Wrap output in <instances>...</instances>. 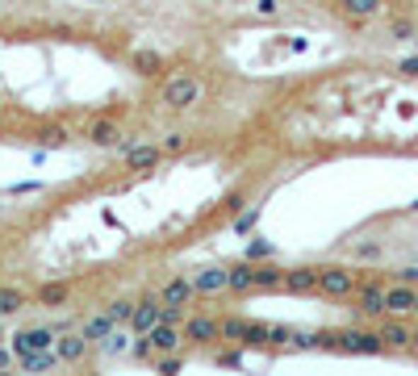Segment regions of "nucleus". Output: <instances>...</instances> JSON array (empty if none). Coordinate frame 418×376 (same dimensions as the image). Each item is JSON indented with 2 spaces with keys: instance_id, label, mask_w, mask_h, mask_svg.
I'll return each mask as SVG.
<instances>
[{
  "instance_id": "f257e3e1",
  "label": "nucleus",
  "mask_w": 418,
  "mask_h": 376,
  "mask_svg": "<svg viewBox=\"0 0 418 376\" xmlns=\"http://www.w3.org/2000/svg\"><path fill=\"white\" fill-rule=\"evenodd\" d=\"M201 80L197 76H168L163 80V88H159V100H163V109H172V113H188V109H197L201 105Z\"/></svg>"
},
{
  "instance_id": "f03ea898",
  "label": "nucleus",
  "mask_w": 418,
  "mask_h": 376,
  "mask_svg": "<svg viewBox=\"0 0 418 376\" xmlns=\"http://www.w3.org/2000/svg\"><path fill=\"white\" fill-rule=\"evenodd\" d=\"M335 351L343 356H385V339L381 330H364V327H347V330H335Z\"/></svg>"
},
{
  "instance_id": "7ed1b4c3",
  "label": "nucleus",
  "mask_w": 418,
  "mask_h": 376,
  "mask_svg": "<svg viewBox=\"0 0 418 376\" xmlns=\"http://www.w3.org/2000/svg\"><path fill=\"white\" fill-rule=\"evenodd\" d=\"M356 284H360V276H356L352 268H343V264H326V268H318V293H323V297L347 301V297L356 293Z\"/></svg>"
},
{
  "instance_id": "20e7f679",
  "label": "nucleus",
  "mask_w": 418,
  "mask_h": 376,
  "mask_svg": "<svg viewBox=\"0 0 418 376\" xmlns=\"http://www.w3.org/2000/svg\"><path fill=\"white\" fill-rule=\"evenodd\" d=\"M151 356H168V351H180L185 347V327H172V322H155V327L142 334Z\"/></svg>"
},
{
  "instance_id": "39448f33",
  "label": "nucleus",
  "mask_w": 418,
  "mask_h": 376,
  "mask_svg": "<svg viewBox=\"0 0 418 376\" xmlns=\"http://www.w3.org/2000/svg\"><path fill=\"white\" fill-rule=\"evenodd\" d=\"M414 297H418V284H385V318L393 314V318H410L414 314Z\"/></svg>"
},
{
  "instance_id": "423d86ee",
  "label": "nucleus",
  "mask_w": 418,
  "mask_h": 376,
  "mask_svg": "<svg viewBox=\"0 0 418 376\" xmlns=\"http://www.w3.org/2000/svg\"><path fill=\"white\" fill-rule=\"evenodd\" d=\"M214 339H222V322L209 314H188L185 318V343L192 347H209Z\"/></svg>"
},
{
  "instance_id": "0eeeda50",
  "label": "nucleus",
  "mask_w": 418,
  "mask_h": 376,
  "mask_svg": "<svg viewBox=\"0 0 418 376\" xmlns=\"http://www.w3.org/2000/svg\"><path fill=\"white\" fill-rule=\"evenodd\" d=\"M356 310H360V318H385V284L376 281H364L356 284Z\"/></svg>"
},
{
  "instance_id": "6e6552de",
  "label": "nucleus",
  "mask_w": 418,
  "mask_h": 376,
  "mask_svg": "<svg viewBox=\"0 0 418 376\" xmlns=\"http://www.w3.org/2000/svg\"><path fill=\"white\" fill-rule=\"evenodd\" d=\"M88 142L93 146H134V142H126V134H122V126L113 122V117H93L88 122Z\"/></svg>"
},
{
  "instance_id": "1a4fd4ad",
  "label": "nucleus",
  "mask_w": 418,
  "mask_h": 376,
  "mask_svg": "<svg viewBox=\"0 0 418 376\" xmlns=\"http://www.w3.org/2000/svg\"><path fill=\"white\" fill-rule=\"evenodd\" d=\"M54 339H59V334L50 327H30V330H17L8 347H13V356H17V351H47V347H54Z\"/></svg>"
},
{
  "instance_id": "9d476101",
  "label": "nucleus",
  "mask_w": 418,
  "mask_h": 376,
  "mask_svg": "<svg viewBox=\"0 0 418 376\" xmlns=\"http://www.w3.org/2000/svg\"><path fill=\"white\" fill-rule=\"evenodd\" d=\"M122 155H126V172H151V168H159V163L168 159L163 146H155V142H146V146H126Z\"/></svg>"
},
{
  "instance_id": "9b49d317",
  "label": "nucleus",
  "mask_w": 418,
  "mask_h": 376,
  "mask_svg": "<svg viewBox=\"0 0 418 376\" xmlns=\"http://www.w3.org/2000/svg\"><path fill=\"white\" fill-rule=\"evenodd\" d=\"M197 288H192V276H168L159 284V305H192Z\"/></svg>"
},
{
  "instance_id": "f8f14e48",
  "label": "nucleus",
  "mask_w": 418,
  "mask_h": 376,
  "mask_svg": "<svg viewBox=\"0 0 418 376\" xmlns=\"http://www.w3.org/2000/svg\"><path fill=\"white\" fill-rule=\"evenodd\" d=\"M88 347H93V343H88L80 330H71V334H59V339H54V351H59V360H63V364H84Z\"/></svg>"
},
{
  "instance_id": "ddd939ff",
  "label": "nucleus",
  "mask_w": 418,
  "mask_h": 376,
  "mask_svg": "<svg viewBox=\"0 0 418 376\" xmlns=\"http://www.w3.org/2000/svg\"><path fill=\"white\" fill-rule=\"evenodd\" d=\"M192 288H197L201 297L226 293V288H231V268H201V272L192 276Z\"/></svg>"
},
{
  "instance_id": "4468645a",
  "label": "nucleus",
  "mask_w": 418,
  "mask_h": 376,
  "mask_svg": "<svg viewBox=\"0 0 418 376\" xmlns=\"http://www.w3.org/2000/svg\"><path fill=\"white\" fill-rule=\"evenodd\" d=\"M155 322H159V293H146V297H139V301H134V318H130V330L146 334Z\"/></svg>"
},
{
  "instance_id": "2eb2a0df",
  "label": "nucleus",
  "mask_w": 418,
  "mask_h": 376,
  "mask_svg": "<svg viewBox=\"0 0 418 376\" xmlns=\"http://www.w3.org/2000/svg\"><path fill=\"white\" fill-rule=\"evenodd\" d=\"M410 322L406 318H393L389 314V322L381 327V339H385V351H410Z\"/></svg>"
},
{
  "instance_id": "dca6fc26",
  "label": "nucleus",
  "mask_w": 418,
  "mask_h": 376,
  "mask_svg": "<svg viewBox=\"0 0 418 376\" xmlns=\"http://www.w3.org/2000/svg\"><path fill=\"white\" fill-rule=\"evenodd\" d=\"M381 8H385V0H339V13H343L352 25H364L372 17H381Z\"/></svg>"
},
{
  "instance_id": "f3484780",
  "label": "nucleus",
  "mask_w": 418,
  "mask_h": 376,
  "mask_svg": "<svg viewBox=\"0 0 418 376\" xmlns=\"http://www.w3.org/2000/svg\"><path fill=\"white\" fill-rule=\"evenodd\" d=\"M17 364H21V372H54L63 360L54 347H47V351H17Z\"/></svg>"
},
{
  "instance_id": "a211bd4d",
  "label": "nucleus",
  "mask_w": 418,
  "mask_h": 376,
  "mask_svg": "<svg viewBox=\"0 0 418 376\" xmlns=\"http://www.w3.org/2000/svg\"><path fill=\"white\" fill-rule=\"evenodd\" d=\"M280 288H289V293H318V268H310V264L289 268L284 281H280Z\"/></svg>"
},
{
  "instance_id": "6ab92c4d",
  "label": "nucleus",
  "mask_w": 418,
  "mask_h": 376,
  "mask_svg": "<svg viewBox=\"0 0 418 376\" xmlns=\"http://www.w3.org/2000/svg\"><path fill=\"white\" fill-rule=\"evenodd\" d=\"M260 272H264V264H255V259L234 264L231 268V293H251V288H260Z\"/></svg>"
},
{
  "instance_id": "aec40b11",
  "label": "nucleus",
  "mask_w": 418,
  "mask_h": 376,
  "mask_svg": "<svg viewBox=\"0 0 418 376\" xmlns=\"http://www.w3.org/2000/svg\"><path fill=\"white\" fill-rule=\"evenodd\" d=\"M117 330V322H113V314L109 310H100V314H93V318H84V327H80V334L88 339V343H105L109 334Z\"/></svg>"
},
{
  "instance_id": "412c9836",
  "label": "nucleus",
  "mask_w": 418,
  "mask_h": 376,
  "mask_svg": "<svg viewBox=\"0 0 418 376\" xmlns=\"http://www.w3.org/2000/svg\"><path fill=\"white\" fill-rule=\"evenodd\" d=\"M30 305V293L17 288V284H0V318H13Z\"/></svg>"
},
{
  "instance_id": "4be33fe9",
  "label": "nucleus",
  "mask_w": 418,
  "mask_h": 376,
  "mask_svg": "<svg viewBox=\"0 0 418 376\" xmlns=\"http://www.w3.org/2000/svg\"><path fill=\"white\" fill-rule=\"evenodd\" d=\"M67 297H71V284H63V281H50L38 288V305H50V310L67 305Z\"/></svg>"
},
{
  "instance_id": "5701e85b",
  "label": "nucleus",
  "mask_w": 418,
  "mask_h": 376,
  "mask_svg": "<svg viewBox=\"0 0 418 376\" xmlns=\"http://www.w3.org/2000/svg\"><path fill=\"white\" fill-rule=\"evenodd\" d=\"M134 71L146 76V80H155V76L163 71V54H159V50H139V54H134Z\"/></svg>"
},
{
  "instance_id": "b1692460",
  "label": "nucleus",
  "mask_w": 418,
  "mask_h": 376,
  "mask_svg": "<svg viewBox=\"0 0 418 376\" xmlns=\"http://www.w3.org/2000/svg\"><path fill=\"white\" fill-rule=\"evenodd\" d=\"M109 314H113L117 327H130V318H134V301H130V297H113V301H109Z\"/></svg>"
},
{
  "instance_id": "393cba45",
  "label": "nucleus",
  "mask_w": 418,
  "mask_h": 376,
  "mask_svg": "<svg viewBox=\"0 0 418 376\" xmlns=\"http://www.w3.org/2000/svg\"><path fill=\"white\" fill-rule=\"evenodd\" d=\"M414 34H418V30H414V21H410V17H397V21H389V38H393V42H410Z\"/></svg>"
},
{
  "instance_id": "a878e982",
  "label": "nucleus",
  "mask_w": 418,
  "mask_h": 376,
  "mask_svg": "<svg viewBox=\"0 0 418 376\" xmlns=\"http://www.w3.org/2000/svg\"><path fill=\"white\" fill-rule=\"evenodd\" d=\"M243 343H247V347H264V343H268V322H247Z\"/></svg>"
},
{
  "instance_id": "bb28decb",
  "label": "nucleus",
  "mask_w": 418,
  "mask_h": 376,
  "mask_svg": "<svg viewBox=\"0 0 418 376\" xmlns=\"http://www.w3.org/2000/svg\"><path fill=\"white\" fill-rule=\"evenodd\" d=\"M159 146H163V155H185V151H188V134H185V130H172Z\"/></svg>"
},
{
  "instance_id": "cd10ccee",
  "label": "nucleus",
  "mask_w": 418,
  "mask_h": 376,
  "mask_svg": "<svg viewBox=\"0 0 418 376\" xmlns=\"http://www.w3.org/2000/svg\"><path fill=\"white\" fill-rule=\"evenodd\" d=\"M185 310H188V305H159V322H172V327H185Z\"/></svg>"
},
{
  "instance_id": "c85d7f7f",
  "label": "nucleus",
  "mask_w": 418,
  "mask_h": 376,
  "mask_svg": "<svg viewBox=\"0 0 418 376\" xmlns=\"http://www.w3.org/2000/svg\"><path fill=\"white\" fill-rule=\"evenodd\" d=\"M155 368H159L163 376L180 372V351H168V356H155Z\"/></svg>"
},
{
  "instance_id": "c756f323",
  "label": "nucleus",
  "mask_w": 418,
  "mask_h": 376,
  "mask_svg": "<svg viewBox=\"0 0 418 376\" xmlns=\"http://www.w3.org/2000/svg\"><path fill=\"white\" fill-rule=\"evenodd\" d=\"M243 330H247V318H226V322H222V339L243 343Z\"/></svg>"
},
{
  "instance_id": "7c9ffc66",
  "label": "nucleus",
  "mask_w": 418,
  "mask_h": 376,
  "mask_svg": "<svg viewBox=\"0 0 418 376\" xmlns=\"http://www.w3.org/2000/svg\"><path fill=\"white\" fill-rule=\"evenodd\" d=\"M67 139H71L67 126H47V130H42V142H47V146H63Z\"/></svg>"
},
{
  "instance_id": "2f4dec72",
  "label": "nucleus",
  "mask_w": 418,
  "mask_h": 376,
  "mask_svg": "<svg viewBox=\"0 0 418 376\" xmlns=\"http://www.w3.org/2000/svg\"><path fill=\"white\" fill-rule=\"evenodd\" d=\"M385 247L381 242H356V259H381Z\"/></svg>"
},
{
  "instance_id": "473e14b6",
  "label": "nucleus",
  "mask_w": 418,
  "mask_h": 376,
  "mask_svg": "<svg viewBox=\"0 0 418 376\" xmlns=\"http://www.w3.org/2000/svg\"><path fill=\"white\" fill-rule=\"evenodd\" d=\"M260 255H272V242H264V238H255V242L247 247V259H260Z\"/></svg>"
},
{
  "instance_id": "72a5a7b5",
  "label": "nucleus",
  "mask_w": 418,
  "mask_h": 376,
  "mask_svg": "<svg viewBox=\"0 0 418 376\" xmlns=\"http://www.w3.org/2000/svg\"><path fill=\"white\" fill-rule=\"evenodd\" d=\"M105 347H109V351H122V347H130V334H122V330H113V334L105 339Z\"/></svg>"
},
{
  "instance_id": "f704fd0d",
  "label": "nucleus",
  "mask_w": 418,
  "mask_h": 376,
  "mask_svg": "<svg viewBox=\"0 0 418 376\" xmlns=\"http://www.w3.org/2000/svg\"><path fill=\"white\" fill-rule=\"evenodd\" d=\"M255 13H260V17H277L280 0H255Z\"/></svg>"
},
{
  "instance_id": "c9c22d12",
  "label": "nucleus",
  "mask_w": 418,
  "mask_h": 376,
  "mask_svg": "<svg viewBox=\"0 0 418 376\" xmlns=\"http://www.w3.org/2000/svg\"><path fill=\"white\" fill-rule=\"evenodd\" d=\"M397 71H402V76H418V54L402 59V63H397Z\"/></svg>"
},
{
  "instance_id": "e433bc0d",
  "label": "nucleus",
  "mask_w": 418,
  "mask_h": 376,
  "mask_svg": "<svg viewBox=\"0 0 418 376\" xmlns=\"http://www.w3.org/2000/svg\"><path fill=\"white\" fill-rule=\"evenodd\" d=\"M13 360H17V356H13V347H0V372H8V368H13Z\"/></svg>"
},
{
  "instance_id": "4c0bfd02",
  "label": "nucleus",
  "mask_w": 418,
  "mask_h": 376,
  "mask_svg": "<svg viewBox=\"0 0 418 376\" xmlns=\"http://www.w3.org/2000/svg\"><path fill=\"white\" fill-rule=\"evenodd\" d=\"M397 281H406V284H418V268H402V272H397Z\"/></svg>"
},
{
  "instance_id": "58836bf2",
  "label": "nucleus",
  "mask_w": 418,
  "mask_h": 376,
  "mask_svg": "<svg viewBox=\"0 0 418 376\" xmlns=\"http://www.w3.org/2000/svg\"><path fill=\"white\" fill-rule=\"evenodd\" d=\"M410 356H414V360H418V327L410 330Z\"/></svg>"
},
{
  "instance_id": "ea45409f",
  "label": "nucleus",
  "mask_w": 418,
  "mask_h": 376,
  "mask_svg": "<svg viewBox=\"0 0 418 376\" xmlns=\"http://www.w3.org/2000/svg\"><path fill=\"white\" fill-rule=\"evenodd\" d=\"M414 314H418V297H414Z\"/></svg>"
},
{
  "instance_id": "a19ab883",
  "label": "nucleus",
  "mask_w": 418,
  "mask_h": 376,
  "mask_svg": "<svg viewBox=\"0 0 418 376\" xmlns=\"http://www.w3.org/2000/svg\"><path fill=\"white\" fill-rule=\"evenodd\" d=\"M414 47H418V34H414Z\"/></svg>"
},
{
  "instance_id": "79ce46f5",
  "label": "nucleus",
  "mask_w": 418,
  "mask_h": 376,
  "mask_svg": "<svg viewBox=\"0 0 418 376\" xmlns=\"http://www.w3.org/2000/svg\"><path fill=\"white\" fill-rule=\"evenodd\" d=\"M414 209H418V205H414Z\"/></svg>"
}]
</instances>
